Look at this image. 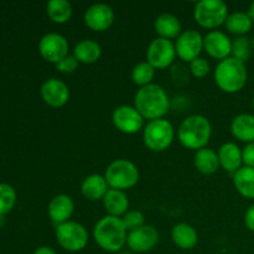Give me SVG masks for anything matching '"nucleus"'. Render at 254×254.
<instances>
[{
	"mask_svg": "<svg viewBox=\"0 0 254 254\" xmlns=\"http://www.w3.org/2000/svg\"><path fill=\"white\" fill-rule=\"evenodd\" d=\"M251 45H252V49L254 50V36L252 37V40H251Z\"/></svg>",
	"mask_w": 254,
	"mask_h": 254,
	"instance_id": "ea45409f",
	"label": "nucleus"
},
{
	"mask_svg": "<svg viewBox=\"0 0 254 254\" xmlns=\"http://www.w3.org/2000/svg\"><path fill=\"white\" fill-rule=\"evenodd\" d=\"M176 59L175 44L170 40L156 37L149 44L146 50V61L155 69H165Z\"/></svg>",
	"mask_w": 254,
	"mask_h": 254,
	"instance_id": "1a4fd4ad",
	"label": "nucleus"
},
{
	"mask_svg": "<svg viewBox=\"0 0 254 254\" xmlns=\"http://www.w3.org/2000/svg\"><path fill=\"white\" fill-rule=\"evenodd\" d=\"M210 64L203 57H198V59L190 62V72L196 78H205L210 73Z\"/></svg>",
	"mask_w": 254,
	"mask_h": 254,
	"instance_id": "473e14b6",
	"label": "nucleus"
},
{
	"mask_svg": "<svg viewBox=\"0 0 254 254\" xmlns=\"http://www.w3.org/2000/svg\"><path fill=\"white\" fill-rule=\"evenodd\" d=\"M102 201L108 216L123 217L129 211V200L126 195V191L109 189Z\"/></svg>",
	"mask_w": 254,
	"mask_h": 254,
	"instance_id": "4be33fe9",
	"label": "nucleus"
},
{
	"mask_svg": "<svg viewBox=\"0 0 254 254\" xmlns=\"http://www.w3.org/2000/svg\"><path fill=\"white\" fill-rule=\"evenodd\" d=\"M134 107L148 122L163 119L170 109V99L161 86L151 83L141 87L134 97Z\"/></svg>",
	"mask_w": 254,
	"mask_h": 254,
	"instance_id": "f257e3e1",
	"label": "nucleus"
},
{
	"mask_svg": "<svg viewBox=\"0 0 254 254\" xmlns=\"http://www.w3.org/2000/svg\"><path fill=\"white\" fill-rule=\"evenodd\" d=\"M243 156V165L254 168V141L253 143L246 144L245 148L242 149Z\"/></svg>",
	"mask_w": 254,
	"mask_h": 254,
	"instance_id": "f704fd0d",
	"label": "nucleus"
},
{
	"mask_svg": "<svg viewBox=\"0 0 254 254\" xmlns=\"http://www.w3.org/2000/svg\"><path fill=\"white\" fill-rule=\"evenodd\" d=\"M114 17L116 15L112 6L103 2H97L86 10L83 20L88 29L96 32H103L113 25Z\"/></svg>",
	"mask_w": 254,
	"mask_h": 254,
	"instance_id": "4468645a",
	"label": "nucleus"
},
{
	"mask_svg": "<svg viewBox=\"0 0 254 254\" xmlns=\"http://www.w3.org/2000/svg\"><path fill=\"white\" fill-rule=\"evenodd\" d=\"M47 16L55 24H66L72 16V5L67 0H50L46 5Z\"/></svg>",
	"mask_w": 254,
	"mask_h": 254,
	"instance_id": "cd10ccee",
	"label": "nucleus"
},
{
	"mask_svg": "<svg viewBox=\"0 0 254 254\" xmlns=\"http://www.w3.org/2000/svg\"><path fill=\"white\" fill-rule=\"evenodd\" d=\"M108 190L109 186L104 175L92 174V175H88L82 181L81 193L88 201L103 200Z\"/></svg>",
	"mask_w": 254,
	"mask_h": 254,
	"instance_id": "aec40b11",
	"label": "nucleus"
},
{
	"mask_svg": "<svg viewBox=\"0 0 254 254\" xmlns=\"http://www.w3.org/2000/svg\"><path fill=\"white\" fill-rule=\"evenodd\" d=\"M203 50L212 59L223 61L231 57L232 41L227 36V34L220 30H213V31H208L203 36Z\"/></svg>",
	"mask_w": 254,
	"mask_h": 254,
	"instance_id": "dca6fc26",
	"label": "nucleus"
},
{
	"mask_svg": "<svg viewBox=\"0 0 254 254\" xmlns=\"http://www.w3.org/2000/svg\"><path fill=\"white\" fill-rule=\"evenodd\" d=\"M154 30L160 39L173 40L178 39L183 32V26L178 16L169 12L160 14L154 21Z\"/></svg>",
	"mask_w": 254,
	"mask_h": 254,
	"instance_id": "6ab92c4d",
	"label": "nucleus"
},
{
	"mask_svg": "<svg viewBox=\"0 0 254 254\" xmlns=\"http://www.w3.org/2000/svg\"><path fill=\"white\" fill-rule=\"evenodd\" d=\"M56 241L60 247L71 253H77L87 247L89 241L88 231L76 221H68L56 226Z\"/></svg>",
	"mask_w": 254,
	"mask_h": 254,
	"instance_id": "6e6552de",
	"label": "nucleus"
},
{
	"mask_svg": "<svg viewBox=\"0 0 254 254\" xmlns=\"http://www.w3.org/2000/svg\"><path fill=\"white\" fill-rule=\"evenodd\" d=\"M193 165H195L196 170L203 175H212V174L217 173L218 169L221 168L217 151L210 148H203L201 150L195 151Z\"/></svg>",
	"mask_w": 254,
	"mask_h": 254,
	"instance_id": "b1692460",
	"label": "nucleus"
},
{
	"mask_svg": "<svg viewBox=\"0 0 254 254\" xmlns=\"http://www.w3.org/2000/svg\"><path fill=\"white\" fill-rule=\"evenodd\" d=\"M155 71L156 69L148 61L139 62L131 69V81L139 88L149 86V84L153 83V79L155 77Z\"/></svg>",
	"mask_w": 254,
	"mask_h": 254,
	"instance_id": "c85d7f7f",
	"label": "nucleus"
},
{
	"mask_svg": "<svg viewBox=\"0 0 254 254\" xmlns=\"http://www.w3.org/2000/svg\"><path fill=\"white\" fill-rule=\"evenodd\" d=\"M74 211V202L72 197L66 193H59L50 200L47 212L50 218L56 226L71 221Z\"/></svg>",
	"mask_w": 254,
	"mask_h": 254,
	"instance_id": "f3484780",
	"label": "nucleus"
},
{
	"mask_svg": "<svg viewBox=\"0 0 254 254\" xmlns=\"http://www.w3.org/2000/svg\"><path fill=\"white\" fill-rule=\"evenodd\" d=\"M245 225L247 230L254 232V203L247 208L245 213Z\"/></svg>",
	"mask_w": 254,
	"mask_h": 254,
	"instance_id": "c9c22d12",
	"label": "nucleus"
},
{
	"mask_svg": "<svg viewBox=\"0 0 254 254\" xmlns=\"http://www.w3.org/2000/svg\"><path fill=\"white\" fill-rule=\"evenodd\" d=\"M175 138V129L168 119H156L145 124L143 129L144 145L154 153H161L170 148Z\"/></svg>",
	"mask_w": 254,
	"mask_h": 254,
	"instance_id": "423d86ee",
	"label": "nucleus"
},
{
	"mask_svg": "<svg viewBox=\"0 0 254 254\" xmlns=\"http://www.w3.org/2000/svg\"><path fill=\"white\" fill-rule=\"evenodd\" d=\"M144 121L145 119L141 117L138 109L134 106H128V104L117 107L112 113L113 126L121 133L128 134V135H133V134H136L141 129H144V127H145Z\"/></svg>",
	"mask_w": 254,
	"mask_h": 254,
	"instance_id": "9d476101",
	"label": "nucleus"
},
{
	"mask_svg": "<svg viewBox=\"0 0 254 254\" xmlns=\"http://www.w3.org/2000/svg\"><path fill=\"white\" fill-rule=\"evenodd\" d=\"M171 240L174 245L180 250H193L198 242L197 231L189 223H178L171 230Z\"/></svg>",
	"mask_w": 254,
	"mask_h": 254,
	"instance_id": "412c9836",
	"label": "nucleus"
},
{
	"mask_svg": "<svg viewBox=\"0 0 254 254\" xmlns=\"http://www.w3.org/2000/svg\"><path fill=\"white\" fill-rule=\"evenodd\" d=\"M215 82L218 88L228 94L237 93L245 88L247 83L248 73L246 64L228 57L223 61L218 62L215 68Z\"/></svg>",
	"mask_w": 254,
	"mask_h": 254,
	"instance_id": "20e7f679",
	"label": "nucleus"
},
{
	"mask_svg": "<svg viewBox=\"0 0 254 254\" xmlns=\"http://www.w3.org/2000/svg\"><path fill=\"white\" fill-rule=\"evenodd\" d=\"M159 243V232L150 225L128 232L127 246L131 252L148 253L153 251Z\"/></svg>",
	"mask_w": 254,
	"mask_h": 254,
	"instance_id": "ddd939ff",
	"label": "nucleus"
},
{
	"mask_svg": "<svg viewBox=\"0 0 254 254\" xmlns=\"http://www.w3.org/2000/svg\"><path fill=\"white\" fill-rule=\"evenodd\" d=\"M78 64L79 62L77 61L76 57H74L73 55H68V56L64 57L62 61H60L59 64H56V68L57 71L61 72V73H73L77 69V67H78Z\"/></svg>",
	"mask_w": 254,
	"mask_h": 254,
	"instance_id": "72a5a7b5",
	"label": "nucleus"
},
{
	"mask_svg": "<svg viewBox=\"0 0 254 254\" xmlns=\"http://www.w3.org/2000/svg\"><path fill=\"white\" fill-rule=\"evenodd\" d=\"M109 189L127 191L139 183V169L128 159H117L112 161L104 173Z\"/></svg>",
	"mask_w": 254,
	"mask_h": 254,
	"instance_id": "39448f33",
	"label": "nucleus"
},
{
	"mask_svg": "<svg viewBox=\"0 0 254 254\" xmlns=\"http://www.w3.org/2000/svg\"><path fill=\"white\" fill-rule=\"evenodd\" d=\"M233 185L241 196L254 200V168L243 165L233 174Z\"/></svg>",
	"mask_w": 254,
	"mask_h": 254,
	"instance_id": "a878e982",
	"label": "nucleus"
},
{
	"mask_svg": "<svg viewBox=\"0 0 254 254\" xmlns=\"http://www.w3.org/2000/svg\"><path fill=\"white\" fill-rule=\"evenodd\" d=\"M248 15H250V16H251V19H252V21H253V24H254V1L252 2V4H251L250 10H248Z\"/></svg>",
	"mask_w": 254,
	"mask_h": 254,
	"instance_id": "4c0bfd02",
	"label": "nucleus"
},
{
	"mask_svg": "<svg viewBox=\"0 0 254 254\" xmlns=\"http://www.w3.org/2000/svg\"><path fill=\"white\" fill-rule=\"evenodd\" d=\"M40 94L45 103L52 108H61L66 106L69 99V88L64 81L59 78L46 79L42 83Z\"/></svg>",
	"mask_w": 254,
	"mask_h": 254,
	"instance_id": "2eb2a0df",
	"label": "nucleus"
},
{
	"mask_svg": "<svg viewBox=\"0 0 254 254\" xmlns=\"http://www.w3.org/2000/svg\"><path fill=\"white\" fill-rule=\"evenodd\" d=\"M16 203V191L10 184L0 183V216L11 212Z\"/></svg>",
	"mask_w": 254,
	"mask_h": 254,
	"instance_id": "c756f323",
	"label": "nucleus"
},
{
	"mask_svg": "<svg viewBox=\"0 0 254 254\" xmlns=\"http://www.w3.org/2000/svg\"><path fill=\"white\" fill-rule=\"evenodd\" d=\"M118 254H129V253H127V252H119Z\"/></svg>",
	"mask_w": 254,
	"mask_h": 254,
	"instance_id": "a19ab883",
	"label": "nucleus"
},
{
	"mask_svg": "<svg viewBox=\"0 0 254 254\" xmlns=\"http://www.w3.org/2000/svg\"><path fill=\"white\" fill-rule=\"evenodd\" d=\"M176 56L184 62H192L201 57L203 50V36L196 30H186L181 32L175 42Z\"/></svg>",
	"mask_w": 254,
	"mask_h": 254,
	"instance_id": "f8f14e48",
	"label": "nucleus"
},
{
	"mask_svg": "<svg viewBox=\"0 0 254 254\" xmlns=\"http://www.w3.org/2000/svg\"><path fill=\"white\" fill-rule=\"evenodd\" d=\"M4 222H5V221H4V216H0V227H1V226L4 225Z\"/></svg>",
	"mask_w": 254,
	"mask_h": 254,
	"instance_id": "58836bf2",
	"label": "nucleus"
},
{
	"mask_svg": "<svg viewBox=\"0 0 254 254\" xmlns=\"http://www.w3.org/2000/svg\"><path fill=\"white\" fill-rule=\"evenodd\" d=\"M231 133L237 140L250 144L254 141V116L242 113L233 118L231 123Z\"/></svg>",
	"mask_w": 254,
	"mask_h": 254,
	"instance_id": "5701e85b",
	"label": "nucleus"
},
{
	"mask_svg": "<svg viewBox=\"0 0 254 254\" xmlns=\"http://www.w3.org/2000/svg\"><path fill=\"white\" fill-rule=\"evenodd\" d=\"M124 226H126L127 231L130 232V231L138 230V228L143 227L145 225V217H144L143 213L138 210H129L126 215L122 217Z\"/></svg>",
	"mask_w": 254,
	"mask_h": 254,
	"instance_id": "2f4dec72",
	"label": "nucleus"
},
{
	"mask_svg": "<svg viewBox=\"0 0 254 254\" xmlns=\"http://www.w3.org/2000/svg\"><path fill=\"white\" fill-rule=\"evenodd\" d=\"M225 26L231 34L237 35V36H245L246 34H248L252 30L253 21L250 15H248V12L235 11L228 15Z\"/></svg>",
	"mask_w": 254,
	"mask_h": 254,
	"instance_id": "bb28decb",
	"label": "nucleus"
},
{
	"mask_svg": "<svg viewBox=\"0 0 254 254\" xmlns=\"http://www.w3.org/2000/svg\"><path fill=\"white\" fill-rule=\"evenodd\" d=\"M73 56L79 64H93L101 59L102 47L94 40L84 39L76 44L73 49Z\"/></svg>",
	"mask_w": 254,
	"mask_h": 254,
	"instance_id": "393cba45",
	"label": "nucleus"
},
{
	"mask_svg": "<svg viewBox=\"0 0 254 254\" xmlns=\"http://www.w3.org/2000/svg\"><path fill=\"white\" fill-rule=\"evenodd\" d=\"M218 159H220V165L223 170L227 173L235 174L242 168L243 165V156L242 149L236 143L228 141V143L222 144L217 151Z\"/></svg>",
	"mask_w": 254,
	"mask_h": 254,
	"instance_id": "a211bd4d",
	"label": "nucleus"
},
{
	"mask_svg": "<svg viewBox=\"0 0 254 254\" xmlns=\"http://www.w3.org/2000/svg\"><path fill=\"white\" fill-rule=\"evenodd\" d=\"M128 231L122 217L104 216L94 225L93 240L99 248L109 253H119L127 246Z\"/></svg>",
	"mask_w": 254,
	"mask_h": 254,
	"instance_id": "f03ea898",
	"label": "nucleus"
},
{
	"mask_svg": "<svg viewBox=\"0 0 254 254\" xmlns=\"http://www.w3.org/2000/svg\"><path fill=\"white\" fill-rule=\"evenodd\" d=\"M32 254H59L52 247L49 246H41V247L36 248Z\"/></svg>",
	"mask_w": 254,
	"mask_h": 254,
	"instance_id": "e433bc0d",
	"label": "nucleus"
},
{
	"mask_svg": "<svg viewBox=\"0 0 254 254\" xmlns=\"http://www.w3.org/2000/svg\"><path fill=\"white\" fill-rule=\"evenodd\" d=\"M228 15V6L223 0H201L193 9L196 24L211 31L225 25Z\"/></svg>",
	"mask_w": 254,
	"mask_h": 254,
	"instance_id": "0eeeda50",
	"label": "nucleus"
},
{
	"mask_svg": "<svg viewBox=\"0 0 254 254\" xmlns=\"http://www.w3.org/2000/svg\"><path fill=\"white\" fill-rule=\"evenodd\" d=\"M252 50L253 49L252 45H251L250 39H247L246 36H238L237 39L232 41V52H231V57L246 64V62L250 60Z\"/></svg>",
	"mask_w": 254,
	"mask_h": 254,
	"instance_id": "7c9ffc66",
	"label": "nucleus"
},
{
	"mask_svg": "<svg viewBox=\"0 0 254 254\" xmlns=\"http://www.w3.org/2000/svg\"><path fill=\"white\" fill-rule=\"evenodd\" d=\"M68 41L66 37L57 32L44 35L39 42V52L45 61L57 64L68 56Z\"/></svg>",
	"mask_w": 254,
	"mask_h": 254,
	"instance_id": "9b49d317",
	"label": "nucleus"
},
{
	"mask_svg": "<svg viewBox=\"0 0 254 254\" xmlns=\"http://www.w3.org/2000/svg\"><path fill=\"white\" fill-rule=\"evenodd\" d=\"M212 135V126L205 116L193 114L181 122L178 129V139L181 145L197 151L207 148Z\"/></svg>",
	"mask_w": 254,
	"mask_h": 254,
	"instance_id": "7ed1b4c3",
	"label": "nucleus"
}]
</instances>
